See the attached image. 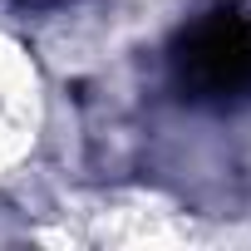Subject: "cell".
Instances as JSON below:
<instances>
[{"mask_svg":"<svg viewBox=\"0 0 251 251\" xmlns=\"http://www.w3.org/2000/svg\"><path fill=\"white\" fill-rule=\"evenodd\" d=\"M173 84L202 108L251 103V15L212 10L192 20L173 45Z\"/></svg>","mask_w":251,"mask_h":251,"instance_id":"obj_1","label":"cell"}]
</instances>
